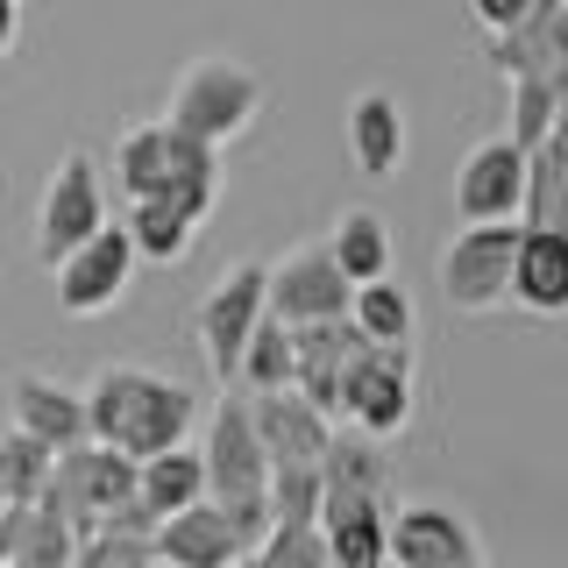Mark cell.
Instances as JSON below:
<instances>
[{
    "instance_id": "6da1fadb",
    "label": "cell",
    "mask_w": 568,
    "mask_h": 568,
    "mask_svg": "<svg viewBox=\"0 0 568 568\" xmlns=\"http://www.w3.org/2000/svg\"><path fill=\"white\" fill-rule=\"evenodd\" d=\"M192 419H200V398L178 377H156V369L114 363L85 384V434H93L100 448H121L129 462L185 448Z\"/></svg>"
},
{
    "instance_id": "7a4b0ae2",
    "label": "cell",
    "mask_w": 568,
    "mask_h": 568,
    "mask_svg": "<svg viewBox=\"0 0 568 568\" xmlns=\"http://www.w3.org/2000/svg\"><path fill=\"white\" fill-rule=\"evenodd\" d=\"M206 505H221V519L235 526L242 547H256L271 532V455H263L256 426H248V398H221L206 419Z\"/></svg>"
},
{
    "instance_id": "3957f363",
    "label": "cell",
    "mask_w": 568,
    "mask_h": 568,
    "mask_svg": "<svg viewBox=\"0 0 568 568\" xmlns=\"http://www.w3.org/2000/svg\"><path fill=\"white\" fill-rule=\"evenodd\" d=\"M256 114H263V79L242 58H192L185 79H178V93H171V129L200 135L213 150L248 135Z\"/></svg>"
},
{
    "instance_id": "277c9868",
    "label": "cell",
    "mask_w": 568,
    "mask_h": 568,
    "mask_svg": "<svg viewBox=\"0 0 568 568\" xmlns=\"http://www.w3.org/2000/svg\"><path fill=\"white\" fill-rule=\"evenodd\" d=\"M129 497H135V462L121 455V448L85 440V448H71V455L50 462V484H43V497H36V511L64 519L71 540H93V526L114 505H129Z\"/></svg>"
},
{
    "instance_id": "5b68a950",
    "label": "cell",
    "mask_w": 568,
    "mask_h": 568,
    "mask_svg": "<svg viewBox=\"0 0 568 568\" xmlns=\"http://www.w3.org/2000/svg\"><path fill=\"white\" fill-rule=\"evenodd\" d=\"M100 227H106L100 164H93V150H64L58 164H50L43 200H36V263H43V271H58L71 248H79L85 235H100Z\"/></svg>"
},
{
    "instance_id": "8992f818",
    "label": "cell",
    "mask_w": 568,
    "mask_h": 568,
    "mask_svg": "<svg viewBox=\"0 0 568 568\" xmlns=\"http://www.w3.org/2000/svg\"><path fill=\"white\" fill-rule=\"evenodd\" d=\"M413 405H419V369H413V348H363L355 363L342 369V426L369 440H398L413 426Z\"/></svg>"
},
{
    "instance_id": "52a82bcc",
    "label": "cell",
    "mask_w": 568,
    "mask_h": 568,
    "mask_svg": "<svg viewBox=\"0 0 568 568\" xmlns=\"http://www.w3.org/2000/svg\"><path fill=\"white\" fill-rule=\"evenodd\" d=\"M511 248H519V221H476L455 227L448 248L434 263V284L455 313H490L505 306V284H511Z\"/></svg>"
},
{
    "instance_id": "ba28073f",
    "label": "cell",
    "mask_w": 568,
    "mask_h": 568,
    "mask_svg": "<svg viewBox=\"0 0 568 568\" xmlns=\"http://www.w3.org/2000/svg\"><path fill=\"white\" fill-rule=\"evenodd\" d=\"M355 298V284L334 271L327 242H306L292 248V256L271 263V277H263V313L284 320V327H306V320H342Z\"/></svg>"
},
{
    "instance_id": "9c48e42d",
    "label": "cell",
    "mask_w": 568,
    "mask_h": 568,
    "mask_svg": "<svg viewBox=\"0 0 568 568\" xmlns=\"http://www.w3.org/2000/svg\"><path fill=\"white\" fill-rule=\"evenodd\" d=\"M263 277H271V263H235V271H221L213 292L200 298V348H206V369L221 384H235L242 342L263 320Z\"/></svg>"
},
{
    "instance_id": "30bf717a",
    "label": "cell",
    "mask_w": 568,
    "mask_h": 568,
    "mask_svg": "<svg viewBox=\"0 0 568 568\" xmlns=\"http://www.w3.org/2000/svg\"><path fill=\"white\" fill-rule=\"evenodd\" d=\"M384 555L390 568H484V540L448 505H390Z\"/></svg>"
},
{
    "instance_id": "8fae6325",
    "label": "cell",
    "mask_w": 568,
    "mask_h": 568,
    "mask_svg": "<svg viewBox=\"0 0 568 568\" xmlns=\"http://www.w3.org/2000/svg\"><path fill=\"white\" fill-rule=\"evenodd\" d=\"M129 277H135V242H129V227H100V235H85L71 256L50 271V284H58V306L71 320H93L106 313L121 292H129Z\"/></svg>"
},
{
    "instance_id": "7c38bea8",
    "label": "cell",
    "mask_w": 568,
    "mask_h": 568,
    "mask_svg": "<svg viewBox=\"0 0 568 568\" xmlns=\"http://www.w3.org/2000/svg\"><path fill=\"white\" fill-rule=\"evenodd\" d=\"M369 342L355 334V320H306V327H292V390L313 405V413H342V369L363 355Z\"/></svg>"
},
{
    "instance_id": "4fadbf2b",
    "label": "cell",
    "mask_w": 568,
    "mask_h": 568,
    "mask_svg": "<svg viewBox=\"0 0 568 568\" xmlns=\"http://www.w3.org/2000/svg\"><path fill=\"white\" fill-rule=\"evenodd\" d=\"M519 185H526V150H511L505 135L476 142L455 171V221H519Z\"/></svg>"
},
{
    "instance_id": "5bb4252c",
    "label": "cell",
    "mask_w": 568,
    "mask_h": 568,
    "mask_svg": "<svg viewBox=\"0 0 568 568\" xmlns=\"http://www.w3.org/2000/svg\"><path fill=\"white\" fill-rule=\"evenodd\" d=\"M8 413H14V434L43 440L50 455H71L85 448V390H71L58 377H36V369H22V377L8 384Z\"/></svg>"
},
{
    "instance_id": "9a60e30c",
    "label": "cell",
    "mask_w": 568,
    "mask_h": 568,
    "mask_svg": "<svg viewBox=\"0 0 568 568\" xmlns=\"http://www.w3.org/2000/svg\"><path fill=\"white\" fill-rule=\"evenodd\" d=\"M505 306H519L532 320H568V235H555V227H519Z\"/></svg>"
},
{
    "instance_id": "2e32d148",
    "label": "cell",
    "mask_w": 568,
    "mask_h": 568,
    "mask_svg": "<svg viewBox=\"0 0 568 568\" xmlns=\"http://www.w3.org/2000/svg\"><path fill=\"white\" fill-rule=\"evenodd\" d=\"M248 426H256V440H263L271 462H320L327 440H334V419L313 413L292 384H284V390H256V398H248Z\"/></svg>"
},
{
    "instance_id": "e0dca14e",
    "label": "cell",
    "mask_w": 568,
    "mask_h": 568,
    "mask_svg": "<svg viewBox=\"0 0 568 568\" xmlns=\"http://www.w3.org/2000/svg\"><path fill=\"white\" fill-rule=\"evenodd\" d=\"M150 555L156 561H171V568H227L235 555H248V547L235 540V526L221 519V505H185V511H171V519H156L150 532Z\"/></svg>"
},
{
    "instance_id": "ac0fdd59",
    "label": "cell",
    "mask_w": 568,
    "mask_h": 568,
    "mask_svg": "<svg viewBox=\"0 0 568 568\" xmlns=\"http://www.w3.org/2000/svg\"><path fill=\"white\" fill-rule=\"evenodd\" d=\"M484 43H490V64L505 71V79H547L555 64H568V8L561 0H540L526 22L497 29Z\"/></svg>"
},
{
    "instance_id": "d6986e66",
    "label": "cell",
    "mask_w": 568,
    "mask_h": 568,
    "mask_svg": "<svg viewBox=\"0 0 568 568\" xmlns=\"http://www.w3.org/2000/svg\"><path fill=\"white\" fill-rule=\"evenodd\" d=\"M164 192L156 200H171V206H185L192 221H206L213 206H221V150L200 135H185V129H171L164 121Z\"/></svg>"
},
{
    "instance_id": "ffe728a7",
    "label": "cell",
    "mask_w": 568,
    "mask_h": 568,
    "mask_svg": "<svg viewBox=\"0 0 568 568\" xmlns=\"http://www.w3.org/2000/svg\"><path fill=\"white\" fill-rule=\"evenodd\" d=\"M348 150L363 178H398L405 164V106L390 93H363L348 106Z\"/></svg>"
},
{
    "instance_id": "44dd1931",
    "label": "cell",
    "mask_w": 568,
    "mask_h": 568,
    "mask_svg": "<svg viewBox=\"0 0 568 568\" xmlns=\"http://www.w3.org/2000/svg\"><path fill=\"white\" fill-rule=\"evenodd\" d=\"M390 248L398 242H390L377 206H342V221H334V235H327V256H334V271H342L348 284L390 277Z\"/></svg>"
},
{
    "instance_id": "7402d4cb",
    "label": "cell",
    "mask_w": 568,
    "mask_h": 568,
    "mask_svg": "<svg viewBox=\"0 0 568 568\" xmlns=\"http://www.w3.org/2000/svg\"><path fill=\"white\" fill-rule=\"evenodd\" d=\"M519 227H555V235H568V142L561 135H547V142L526 150Z\"/></svg>"
},
{
    "instance_id": "603a6c76",
    "label": "cell",
    "mask_w": 568,
    "mask_h": 568,
    "mask_svg": "<svg viewBox=\"0 0 568 568\" xmlns=\"http://www.w3.org/2000/svg\"><path fill=\"white\" fill-rule=\"evenodd\" d=\"M135 497L150 519H171V511L200 505L206 497V469H200V448H164L150 462H135Z\"/></svg>"
},
{
    "instance_id": "cb8c5ba5",
    "label": "cell",
    "mask_w": 568,
    "mask_h": 568,
    "mask_svg": "<svg viewBox=\"0 0 568 568\" xmlns=\"http://www.w3.org/2000/svg\"><path fill=\"white\" fill-rule=\"evenodd\" d=\"M348 320H355V334H363L369 348H413V327H419V313H413V292L405 284H355V298H348Z\"/></svg>"
},
{
    "instance_id": "d4e9b609",
    "label": "cell",
    "mask_w": 568,
    "mask_h": 568,
    "mask_svg": "<svg viewBox=\"0 0 568 568\" xmlns=\"http://www.w3.org/2000/svg\"><path fill=\"white\" fill-rule=\"evenodd\" d=\"M129 242H135V263H185L192 256V235H200V221H192L185 206H171V200H135L129 206Z\"/></svg>"
},
{
    "instance_id": "484cf974",
    "label": "cell",
    "mask_w": 568,
    "mask_h": 568,
    "mask_svg": "<svg viewBox=\"0 0 568 568\" xmlns=\"http://www.w3.org/2000/svg\"><path fill=\"white\" fill-rule=\"evenodd\" d=\"M235 384H248V398H256V390H284V384H292V327H284V320H271V313L256 320V334L242 342Z\"/></svg>"
},
{
    "instance_id": "4316f807",
    "label": "cell",
    "mask_w": 568,
    "mask_h": 568,
    "mask_svg": "<svg viewBox=\"0 0 568 568\" xmlns=\"http://www.w3.org/2000/svg\"><path fill=\"white\" fill-rule=\"evenodd\" d=\"M164 121H142V129L121 135V150H114V185L129 192V200H156L164 192Z\"/></svg>"
},
{
    "instance_id": "83f0119b",
    "label": "cell",
    "mask_w": 568,
    "mask_h": 568,
    "mask_svg": "<svg viewBox=\"0 0 568 568\" xmlns=\"http://www.w3.org/2000/svg\"><path fill=\"white\" fill-rule=\"evenodd\" d=\"M50 455L43 440H29V434H0V497H8V505H36V497H43V484H50Z\"/></svg>"
},
{
    "instance_id": "f1b7e54d",
    "label": "cell",
    "mask_w": 568,
    "mask_h": 568,
    "mask_svg": "<svg viewBox=\"0 0 568 568\" xmlns=\"http://www.w3.org/2000/svg\"><path fill=\"white\" fill-rule=\"evenodd\" d=\"M547 135H555V93H547V79H505V142L532 150Z\"/></svg>"
},
{
    "instance_id": "f546056e",
    "label": "cell",
    "mask_w": 568,
    "mask_h": 568,
    "mask_svg": "<svg viewBox=\"0 0 568 568\" xmlns=\"http://www.w3.org/2000/svg\"><path fill=\"white\" fill-rule=\"evenodd\" d=\"M271 526H320V462H271Z\"/></svg>"
},
{
    "instance_id": "4dcf8cb0",
    "label": "cell",
    "mask_w": 568,
    "mask_h": 568,
    "mask_svg": "<svg viewBox=\"0 0 568 568\" xmlns=\"http://www.w3.org/2000/svg\"><path fill=\"white\" fill-rule=\"evenodd\" d=\"M71 555H79L71 526L50 519V511H36V505H22V519H14V561L22 568H71Z\"/></svg>"
},
{
    "instance_id": "1f68e13d",
    "label": "cell",
    "mask_w": 568,
    "mask_h": 568,
    "mask_svg": "<svg viewBox=\"0 0 568 568\" xmlns=\"http://www.w3.org/2000/svg\"><path fill=\"white\" fill-rule=\"evenodd\" d=\"M248 555H256V568H334L320 526H271Z\"/></svg>"
},
{
    "instance_id": "d6a6232c",
    "label": "cell",
    "mask_w": 568,
    "mask_h": 568,
    "mask_svg": "<svg viewBox=\"0 0 568 568\" xmlns=\"http://www.w3.org/2000/svg\"><path fill=\"white\" fill-rule=\"evenodd\" d=\"M476 8V22H484V36H497V29H511V22H526L540 0H469Z\"/></svg>"
},
{
    "instance_id": "836d02e7",
    "label": "cell",
    "mask_w": 568,
    "mask_h": 568,
    "mask_svg": "<svg viewBox=\"0 0 568 568\" xmlns=\"http://www.w3.org/2000/svg\"><path fill=\"white\" fill-rule=\"evenodd\" d=\"M547 93H555V135L568 142V64L547 71Z\"/></svg>"
},
{
    "instance_id": "e575fe53",
    "label": "cell",
    "mask_w": 568,
    "mask_h": 568,
    "mask_svg": "<svg viewBox=\"0 0 568 568\" xmlns=\"http://www.w3.org/2000/svg\"><path fill=\"white\" fill-rule=\"evenodd\" d=\"M22 43V0H0V58Z\"/></svg>"
},
{
    "instance_id": "d590c367",
    "label": "cell",
    "mask_w": 568,
    "mask_h": 568,
    "mask_svg": "<svg viewBox=\"0 0 568 568\" xmlns=\"http://www.w3.org/2000/svg\"><path fill=\"white\" fill-rule=\"evenodd\" d=\"M227 568H256V555H235V561H227Z\"/></svg>"
},
{
    "instance_id": "8d00e7d4",
    "label": "cell",
    "mask_w": 568,
    "mask_h": 568,
    "mask_svg": "<svg viewBox=\"0 0 568 568\" xmlns=\"http://www.w3.org/2000/svg\"><path fill=\"white\" fill-rule=\"evenodd\" d=\"M150 568H171V561H150Z\"/></svg>"
},
{
    "instance_id": "74e56055",
    "label": "cell",
    "mask_w": 568,
    "mask_h": 568,
    "mask_svg": "<svg viewBox=\"0 0 568 568\" xmlns=\"http://www.w3.org/2000/svg\"><path fill=\"white\" fill-rule=\"evenodd\" d=\"M8 568H22V561H8Z\"/></svg>"
},
{
    "instance_id": "f35d334b",
    "label": "cell",
    "mask_w": 568,
    "mask_h": 568,
    "mask_svg": "<svg viewBox=\"0 0 568 568\" xmlns=\"http://www.w3.org/2000/svg\"><path fill=\"white\" fill-rule=\"evenodd\" d=\"M0 505H8V497H0Z\"/></svg>"
},
{
    "instance_id": "ab89813d",
    "label": "cell",
    "mask_w": 568,
    "mask_h": 568,
    "mask_svg": "<svg viewBox=\"0 0 568 568\" xmlns=\"http://www.w3.org/2000/svg\"><path fill=\"white\" fill-rule=\"evenodd\" d=\"M561 8H568V0H561Z\"/></svg>"
}]
</instances>
